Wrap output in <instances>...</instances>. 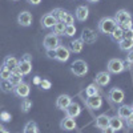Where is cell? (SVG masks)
<instances>
[{
    "mask_svg": "<svg viewBox=\"0 0 133 133\" xmlns=\"http://www.w3.org/2000/svg\"><path fill=\"white\" fill-rule=\"evenodd\" d=\"M65 24L64 23H61V21H56V24H55L53 27H52V31H53V35H56V36H59V35H64V32H65Z\"/></svg>",
    "mask_w": 133,
    "mask_h": 133,
    "instance_id": "27",
    "label": "cell"
},
{
    "mask_svg": "<svg viewBox=\"0 0 133 133\" xmlns=\"http://www.w3.org/2000/svg\"><path fill=\"white\" fill-rule=\"evenodd\" d=\"M118 45H120V49L121 51H132L133 49V40H129V39H123L120 43H118Z\"/></svg>",
    "mask_w": 133,
    "mask_h": 133,
    "instance_id": "26",
    "label": "cell"
},
{
    "mask_svg": "<svg viewBox=\"0 0 133 133\" xmlns=\"http://www.w3.org/2000/svg\"><path fill=\"white\" fill-rule=\"evenodd\" d=\"M71 72L75 76H79V77L85 76L87 72H88V64L84 60H76L71 65Z\"/></svg>",
    "mask_w": 133,
    "mask_h": 133,
    "instance_id": "2",
    "label": "cell"
},
{
    "mask_svg": "<svg viewBox=\"0 0 133 133\" xmlns=\"http://www.w3.org/2000/svg\"><path fill=\"white\" fill-rule=\"evenodd\" d=\"M3 130H4V128H3V125H0V133H2Z\"/></svg>",
    "mask_w": 133,
    "mask_h": 133,
    "instance_id": "49",
    "label": "cell"
},
{
    "mask_svg": "<svg viewBox=\"0 0 133 133\" xmlns=\"http://www.w3.org/2000/svg\"><path fill=\"white\" fill-rule=\"evenodd\" d=\"M27 2H28L29 4H33V5H37V4H40V3H41V0H27Z\"/></svg>",
    "mask_w": 133,
    "mask_h": 133,
    "instance_id": "44",
    "label": "cell"
},
{
    "mask_svg": "<svg viewBox=\"0 0 133 133\" xmlns=\"http://www.w3.org/2000/svg\"><path fill=\"white\" fill-rule=\"evenodd\" d=\"M121 28H123V29H129V28H132V19L128 20L127 23H124L123 25H121Z\"/></svg>",
    "mask_w": 133,
    "mask_h": 133,
    "instance_id": "40",
    "label": "cell"
},
{
    "mask_svg": "<svg viewBox=\"0 0 133 133\" xmlns=\"http://www.w3.org/2000/svg\"><path fill=\"white\" fill-rule=\"evenodd\" d=\"M110 36H112V39H113L115 41L120 43L121 40L124 39V29L121 28L120 25H117V27L115 28V31L112 32V35H110Z\"/></svg>",
    "mask_w": 133,
    "mask_h": 133,
    "instance_id": "25",
    "label": "cell"
},
{
    "mask_svg": "<svg viewBox=\"0 0 133 133\" xmlns=\"http://www.w3.org/2000/svg\"><path fill=\"white\" fill-rule=\"evenodd\" d=\"M2 118H3L4 121H9V120H11V116H9L8 113H5V112H3V113H2Z\"/></svg>",
    "mask_w": 133,
    "mask_h": 133,
    "instance_id": "43",
    "label": "cell"
},
{
    "mask_svg": "<svg viewBox=\"0 0 133 133\" xmlns=\"http://www.w3.org/2000/svg\"><path fill=\"white\" fill-rule=\"evenodd\" d=\"M88 2H89V3H97L98 0H88Z\"/></svg>",
    "mask_w": 133,
    "mask_h": 133,
    "instance_id": "48",
    "label": "cell"
},
{
    "mask_svg": "<svg viewBox=\"0 0 133 133\" xmlns=\"http://www.w3.org/2000/svg\"><path fill=\"white\" fill-rule=\"evenodd\" d=\"M0 88L2 91L8 93V92H14V85L11 84L9 80H0Z\"/></svg>",
    "mask_w": 133,
    "mask_h": 133,
    "instance_id": "30",
    "label": "cell"
},
{
    "mask_svg": "<svg viewBox=\"0 0 133 133\" xmlns=\"http://www.w3.org/2000/svg\"><path fill=\"white\" fill-rule=\"evenodd\" d=\"M130 107H132V110H133V104H132V105H130Z\"/></svg>",
    "mask_w": 133,
    "mask_h": 133,
    "instance_id": "51",
    "label": "cell"
},
{
    "mask_svg": "<svg viewBox=\"0 0 133 133\" xmlns=\"http://www.w3.org/2000/svg\"><path fill=\"white\" fill-rule=\"evenodd\" d=\"M127 61H128V63H130V64H133V49L128 52V56H127Z\"/></svg>",
    "mask_w": 133,
    "mask_h": 133,
    "instance_id": "41",
    "label": "cell"
},
{
    "mask_svg": "<svg viewBox=\"0 0 133 133\" xmlns=\"http://www.w3.org/2000/svg\"><path fill=\"white\" fill-rule=\"evenodd\" d=\"M56 19L53 17V15L52 14H47V15H44L43 17H41V25H43V28H52L55 24H56Z\"/></svg>",
    "mask_w": 133,
    "mask_h": 133,
    "instance_id": "16",
    "label": "cell"
},
{
    "mask_svg": "<svg viewBox=\"0 0 133 133\" xmlns=\"http://www.w3.org/2000/svg\"><path fill=\"white\" fill-rule=\"evenodd\" d=\"M71 103H72V98H71L69 95H60L56 100V107L61 110H65L66 107H68Z\"/></svg>",
    "mask_w": 133,
    "mask_h": 133,
    "instance_id": "12",
    "label": "cell"
},
{
    "mask_svg": "<svg viewBox=\"0 0 133 133\" xmlns=\"http://www.w3.org/2000/svg\"><path fill=\"white\" fill-rule=\"evenodd\" d=\"M51 14L53 15V17L56 19L57 21H61V23H63V20H64L65 15L68 14V12H66V11H64L63 8H56V9H53Z\"/></svg>",
    "mask_w": 133,
    "mask_h": 133,
    "instance_id": "28",
    "label": "cell"
},
{
    "mask_svg": "<svg viewBox=\"0 0 133 133\" xmlns=\"http://www.w3.org/2000/svg\"><path fill=\"white\" fill-rule=\"evenodd\" d=\"M83 48H84V43H83L81 39L71 41V47H69V51H71V52H73V53H80V52L83 51Z\"/></svg>",
    "mask_w": 133,
    "mask_h": 133,
    "instance_id": "24",
    "label": "cell"
},
{
    "mask_svg": "<svg viewBox=\"0 0 133 133\" xmlns=\"http://www.w3.org/2000/svg\"><path fill=\"white\" fill-rule=\"evenodd\" d=\"M115 21L117 23V25H123L124 23H127L128 20H130L132 19V16H130V14L128 12V11H125V9H120V11H117V14L115 15Z\"/></svg>",
    "mask_w": 133,
    "mask_h": 133,
    "instance_id": "8",
    "label": "cell"
},
{
    "mask_svg": "<svg viewBox=\"0 0 133 133\" xmlns=\"http://www.w3.org/2000/svg\"><path fill=\"white\" fill-rule=\"evenodd\" d=\"M45 53L49 59H56V49H45Z\"/></svg>",
    "mask_w": 133,
    "mask_h": 133,
    "instance_id": "38",
    "label": "cell"
},
{
    "mask_svg": "<svg viewBox=\"0 0 133 133\" xmlns=\"http://www.w3.org/2000/svg\"><path fill=\"white\" fill-rule=\"evenodd\" d=\"M17 68H19V71L21 73H23V76L24 75H29L31 71H32V63L31 61H25V60L21 59L19 61V64H17Z\"/></svg>",
    "mask_w": 133,
    "mask_h": 133,
    "instance_id": "18",
    "label": "cell"
},
{
    "mask_svg": "<svg viewBox=\"0 0 133 133\" xmlns=\"http://www.w3.org/2000/svg\"><path fill=\"white\" fill-rule=\"evenodd\" d=\"M75 33H76V27H75V25H66V27H65V32H64L65 36L71 37V36L75 35Z\"/></svg>",
    "mask_w": 133,
    "mask_h": 133,
    "instance_id": "35",
    "label": "cell"
},
{
    "mask_svg": "<svg viewBox=\"0 0 133 133\" xmlns=\"http://www.w3.org/2000/svg\"><path fill=\"white\" fill-rule=\"evenodd\" d=\"M63 23H64L65 25H73V23H75V17H73V15L68 12V14L65 15V17H64V20H63Z\"/></svg>",
    "mask_w": 133,
    "mask_h": 133,
    "instance_id": "34",
    "label": "cell"
},
{
    "mask_svg": "<svg viewBox=\"0 0 133 133\" xmlns=\"http://www.w3.org/2000/svg\"><path fill=\"white\" fill-rule=\"evenodd\" d=\"M23 60H25V61H31V60H32V57H31V55L25 53L24 56H23Z\"/></svg>",
    "mask_w": 133,
    "mask_h": 133,
    "instance_id": "45",
    "label": "cell"
},
{
    "mask_svg": "<svg viewBox=\"0 0 133 133\" xmlns=\"http://www.w3.org/2000/svg\"><path fill=\"white\" fill-rule=\"evenodd\" d=\"M31 108H32V101H31L29 98H24L23 103H21V109H23V112L28 113Z\"/></svg>",
    "mask_w": 133,
    "mask_h": 133,
    "instance_id": "33",
    "label": "cell"
},
{
    "mask_svg": "<svg viewBox=\"0 0 133 133\" xmlns=\"http://www.w3.org/2000/svg\"><path fill=\"white\" fill-rule=\"evenodd\" d=\"M69 56H71L69 48H66V47H64V45H59V47L56 48V60H57V61H61V63L68 61Z\"/></svg>",
    "mask_w": 133,
    "mask_h": 133,
    "instance_id": "7",
    "label": "cell"
},
{
    "mask_svg": "<svg viewBox=\"0 0 133 133\" xmlns=\"http://www.w3.org/2000/svg\"><path fill=\"white\" fill-rule=\"evenodd\" d=\"M17 23L21 27H29L32 24V15H31V12H28V11L20 12L19 16H17Z\"/></svg>",
    "mask_w": 133,
    "mask_h": 133,
    "instance_id": "10",
    "label": "cell"
},
{
    "mask_svg": "<svg viewBox=\"0 0 133 133\" xmlns=\"http://www.w3.org/2000/svg\"><path fill=\"white\" fill-rule=\"evenodd\" d=\"M124 71V63L120 59H112L108 63V72L109 73H121Z\"/></svg>",
    "mask_w": 133,
    "mask_h": 133,
    "instance_id": "6",
    "label": "cell"
},
{
    "mask_svg": "<svg viewBox=\"0 0 133 133\" xmlns=\"http://www.w3.org/2000/svg\"><path fill=\"white\" fill-rule=\"evenodd\" d=\"M11 76V71L7 68L5 65L0 66V80H8Z\"/></svg>",
    "mask_w": 133,
    "mask_h": 133,
    "instance_id": "32",
    "label": "cell"
},
{
    "mask_svg": "<svg viewBox=\"0 0 133 133\" xmlns=\"http://www.w3.org/2000/svg\"><path fill=\"white\" fill-rule=\"evenodd\" d=\"M124 63V69H128V68H130V63H128L127 60L125 61H123Z\"/></svg>",
    "mask_w": 133,
    "mask_h": 133,
    "instance_id": "46",
    "label": "cell"
},
{
    "mask_svg": "<svg viewBox=\"0 0 133 133\" xmlns=\"http://www.w3.org/2000/svg\"><path fill=\"white\" fill-rule=\"evenodd\" d=\"M125 120H127V125L130 127V128H133V112H132Z\"/></svg>",
    "mask_w": 133,
    "mask_h": 133,
    "instance_id": "39",
    "label": "cell"
},
{
    "mask_svg": "<svg viewBox=\"0 0 133 133\" xmlns=\"http://www.w3.org/2000/svg\"><path fill=\"white\" fill-rule=\"evenodd\" d=\"M43 45L45 49H56L59 45H60V40L56 35L53 33H49L44 37V41H43Z\"/></svg>",
    "mask_w": 133,
    "mask_h": 133,
    "instance_id": "4",
    "label": "cell"
},
{
    "mask_svg": "<svg viewBox=\"0 0 133 133\" xmlns=\"http://www.w3.org/2000/svg\"><path fill=\"white\" fill-rule=\"evenodd\" d=\"M85 105L89 108V109H98L101 108L103 105V98L100 97L98 95L97 96H91L85 100Z\"/></svg>",
    "mask_w": 133,
    "mask_h": 133,
    "instance_id": "9",
    "label": "cell"
},
{
    "mask_svg": "<svg viewBox=\"0 0 133 133\" xmlns=\"http://www.w3.org/2000/svg\"><path fill=\"white\" fill-rule=\"evenodd\" d=\"M40 83H41V80H40V79H39V77L36 76V77H35V79H33V84H39V85H40Z\"/></svg>",
    "mask_w": 133,
    "mask_h": 133,
    "instance_id": "47",
    "label": "cell"
},
{
    "mask_svg": "<svg viewBox=\"0 0 133 133\" xmlns=\"http://www.w3.org/2000/svg\"><path fill=\"white\" fill-rule=\"evenodd\" d=\"M17 64H19V60H17L15 56H7V57L4 59V64H3V65H5L7 68L12 72L15 68H17Z\"/></svg>",
    "mask_w": 133,
    "mask_h": 133,
    "instance_id": "23",
    "label": "cell"
},
{
    "mask_svg": "<svg viewBox=\"0 0 133 133\" xmlns=\"http://www.w3.org/2000/svg\"><path fill=\"white\" fill-rule=\"evenodd\" d=\"M8 80L11 81V84L15 87L16 84H19V83L23 81V73L19 71V68H15L12 72H11V76H9Z\"/></svg>",
    "mask_w": 133,
    "mask_h": 133,
    "instance_id": "17",
    "label": "cell"
},
{
    "mask_svg": "<svg viewBox=\"0 0 133 133\" xmlns=\"http://www.w3.org/2000/svg\"><path fill=\"white\" fill-rule=\"evenodd\" d=\"M133 112L132 110V107L128 105V104H124V105H121L118 109H117V116L123 120V118H127L130 113Z\"/></svg>",
    "mask_w": 133,
    "mask_h": 133,
    "instance_id": "21",
    "label": "cell"
},
{
    "mask_svg": "<svg viewBox=\"0 0 133 133\" xmlns=\"http://www.w3.org/2000/svg\"><path fill=\"white\" fill-rule=\"evenodd\" d=\"M108 97L110 98L112 103L121 104L124 101V98H125V93H124L123 89H120V88H112V89L109 91V93H108Z\"/></svg>",
    "mask_w": 133,
    "mask_h": 133,
    "instance_id": "5",
    "label": "cell"
},
{
    "mask_svg": "<svg viewBox=\"0 0 133 133\" xmlns=\"http://www.w3.org/2000/svg\"><path fill=\"white\" fill-rule=\"evenodd\" d=\"M60 128L63 130H66V132H69V130H73L76 128V121L73 117H64L61 120V123H60Z\"/></svg>",
    "mask_w": 133,
    "mask_h": 133,
    "instance_id": "13",
    "label": "cell"
},
{
    "mask_svg": "<svg viewBox=\"0 0 133 133\" xmlns=\"http://www.w3.org/2000/svg\"><path fill=\"white\" fill-rule=\"evenodd\" d=\"M124 39H129V40H133V28H129V29H124Z\"/></svg>",
    "mask_w": 133,
    "mask_h": 133,
    "instance_id": "36",
    "label": "cell"
},
{
    "mask_svg": "<svg viewBox=\"0 0 133 133\" xmlns=\"http://www.w3.org/2000/svg\"><path fill=\"white\" fill-rule=\"evenodd\" d=\"M14 2H17V0H14Z\"/></svg>",
    "mask_w": 133,
    "mask_h": 133,
    "instance_id": "52",
    "label": "cell"
},
{
    "mask_svg": "<svg viewBox=\"0 0 133 133\" xmlns=\"http://www.w3.org/2000/svg\"><path fill=\"white\" fill-rule=\"evenodd\" d=\"M88 15H89V9L85 5H79L76 8V19L79 21H85L88 19Z\"/></svg>",
    "mask_w": 133,
    "mask_h": 133,
    "instance_id": "15",
    "label": "cell"
},
{
    "mask_svg": "<svg viewBox=\"0 0 133 133\" xmlns=\"http://www.w3.org/2000/svg\"><path fill=\"white\" fill-rule=\"evenodd\" d=\"M96 39H97V36H96V33H95L92 29H84V31H83V35H81L83 43H84V41H85V43H93Z\"/></svg>",
    "mask_w": 133,
    "mask_h": 133,
    "instance_id": "22",
    "label": "cell"
},
{
    "mask_svg": "<svg viewBox=\"0 0 133 133\" xmlns=\"http://www.w3.org/2000/svg\"><path fill=\"white\" fill-rule=\"evenodd\" d=\"M40 87L43 88V89H51V81L49 80H41V83H40Z\"/></svg>",
    "mask_w": 133,
    "mask_h": 133,
    "instance_id": "37",
    "label": "cell"
},
{
    "mask_svg": "<svg viewBox=\"0 0 133 133\" xmlns=\"http://www.w3.org/2000/svg\"><path fill=\"white\" fill-rule=\"evenodd\" d=\"M95 125L98 129H104V128L109 127V117L107 115H100L95 121Z\"/></svg>",
    "mask_w": 133,
    "mask_h": 133,
    "instance_id": "20",
    "label": "cell"
},
{
    "mask_svg": "<svg viewBox=\"0 0 133 133\" xmlns=\"http://www.w3.org/2000/svg\"><path fill=\"white\" fill-rule=\"evenodd\" d=\"M109 127L112 128L113 130H121L124 128L123 124V120H121L118 116H113V117H109Z\"/></svg>",
    "mask_w": 133,
    "mask_h": 133,
    "instance_id": "19",
    "label": "cell"
},
{
    "mask_svg": "<svg viewBox=\"0 0 133 133\" xmlns=\"http://www.w3.org/2000/svg\"><path fill=\"white\" fill-rule=\"evenodd\" d=\"M29 92H31V88L24 81H21V83H19L14 87V93L20 98H27L29 96Z\"/></svg>",
    "mask_w": 133,
    "mask_h": 133,
    "instance_id": "3",
    "label": "cell"
},
{
    "mask_svg": "<svg viewBox=\"0 0 133 133\" xmlns=\"http://www.w3.org/2000/svg\"><path fill=\"white\" fill-rule=\"evenodd\" d=\"M117 27V23L113 17H103L98 23V31L104 35H112V32Z\"/></svg>",
    "mask_w": 133,
    "mask_h": 133,
    "instance_id": "1",
    "label": "cell"
},
{
    "mask_svg": "<svg viewBox=\"0 0 133 133\" xmlns=\"http://www.w3.org/2000/svg\"><path fill=\"white\" fill-rule=\"evenodd\" d=\"M2 133H9V132H8V130H5V129H4V130H3V132H2Z\"/></svg>",
    "mask_w": 133,
    "mask_h": 133,
    "instance_id": "50",
    "label": "cell"
},
{
    "mask_svg": "<svg viewBox=\"0 0 133 133\" xmlns=\"http://www.w3.org/2000/svg\"><path fill=\"white\" fill-rule=\"evenodd\" d=\"M24 133H39V127L35 121H29L24 127Z\"/></svg>",
    "mask_w": 133,
    "mask_h": 133,
    "instance_id": "29",
    "label": "cell"
},
{
    "mask_svg": "<svg viewBox=\"0 0 133 133\" xmlns=\"http://www.w3.org/2000/svg\"><path fill=\"white\" fill-rule=\"evenodd\" d=\"M96 84L100 85V87H105L107 84H109L110 81V75L109 72H98L96 75Z\"/></svg>",
    "mask_w": 133,
    "mask_h": 133,
    "instance_id": "14",
    "label": "cell"
},
{
    "mask_svg": "<svg viewBox=\"0 0 133 133\" xmlns=\"http://www.w3.org/2000/svg\"><path fill=\"white\" fill-rule=\"evenodd\" d=\"M103 130V133H115L116 130H113L110 127H107V128H104V129H101Z\"/></svg>",
    "mask_w": 133,
    "mask_h": 133,
    "instance_id": "42",
    "label": "cell"
},
{
    "mask_svg": "<svg viewBox=\"0 0 133 133\" xmlns=\"http://www.w3.org/2000/svg\"><path fill=\"white\" fill-rule=\"evenodd\" d=\"M85 93L88 97H91V96H97L98 95V89H97V85L96 84H91V85H88V88L85 89Z\"/></svg>",
    "mask_w": 133,
    "mask_h": 133,
    "instance_id": "31",
    "label": "cell"
},
{
    "mask_svg": "<svg viewBox=\"0 0 133 133\" xmlns=\"http://www.w3.org/2000/svg\"><path fill=\"white\" fill-rule=\"evenodd\" d=\"M80 112H81V107L77 104V103H73V101L68 107H66V109H65L66 116H68V117H73V118H76L77 116H79Z\"/></svg>",
    "mask_w": 133,
    "mask_h": 133,
    "instance_id": "11",
    "label": "cell"
}]
</instances>
